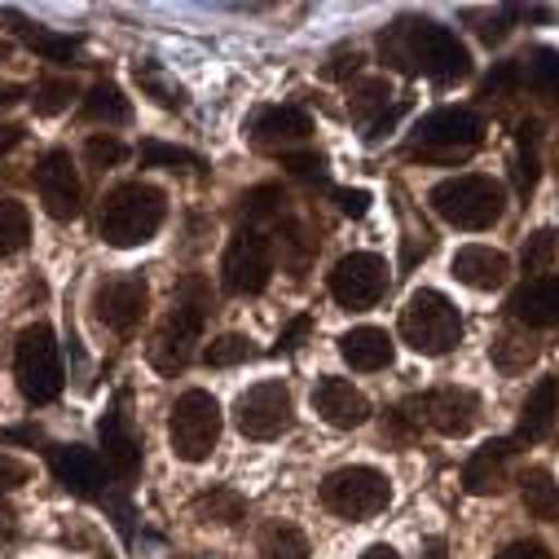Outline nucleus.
Here are the masks:
<instances>
[{"mask_svg": "<svg viewBox=\"0 0 559 559\" xmlns=\"http://www.w3.org/2000/svg\"><path fill=\"white\" fill-rule=\"evenodd\" d=\"M379 53L388 67L405 71V75H432L441 84H454L472 71V58L463 49V40L432 23V19H401L379 36Z\"/></svg>", "mask_w": 559, "mask_h": 559, "instance_id": "f257e3e1", "label": "nucleus"}, {"mask_svg": "<svg viewBox=\"0 0 559 559\" xmlns=\"http://www.w3.org/2000/svg\"><path fill=\"white\" fill-rule=\"evenodd\" d=\"M168 216V199L164 190L146 186V181H128L115 186L102 203V238L110 247H136V242H151L159 234Z\"/></svg>", "mask_w": 559, "mask_h": 559, "instance_id": "f03ea898", "label": "nucleus"}, {"mask_svg": "<svg viewBox=\"0 0 559 559\" xmlns=\"http://www.w3.org/2000/svg\"><path fill=\"white\" fill-rule=\"evenodd\" d=\"M428 203L454 229H489V225H498V216L507 207V194H502V186L493 177L467 173V177L437 181L432 194H428Z\"/></svg>", "mask_w": 559, "mask_h": 559, "instance_id": "7ed1b4c3", "label": "nucleus"}, {"mask_svg": "<svg viewBox=\"0 0 559 559\" xmlns=\"http://www.w3.org/2000/svg\"><path fill=\"white\" fill-rule=\"evenodd\" d=\"M207 309H212V300H207V292H203V277H190L186 292H181L177 305H173V313L164 318L155 344H151V361H155V370L177 374V370L190 366L194 344H199L203 322H207Z\"/></svg>", "mask_w": 559, "mask_h": 559, "instance_id": "20e7f679", "label": "nucleus"}, {"mask_svg": "<svg viewBox=\"0 0 559 559\" xmlns=\"http://www.w3.org/2000/svg\"><path fill=\"white\" fill-rule=\"evenodd\" d=\"M485 142V119L476 110H432L409 136V159L424 164H459Z\"/></svg>", "mask_w": 559, "mask_h": 559, "instance_id": "39448f33", "label": "nucleus"}, {"mask_svg": "<svg viewBox=\"0 0 559 559\" xmlns=\"http://www.w3.org/2000/svg\"><path fill=\"white\" fill-rule=\"evenodd\" d=\"M401 340L424 353V357H445L463 340V318L441 292H414L401 309Z\"/></svg>", "mask_w": 559, "mask_h": 559, "instance_id": "423d86ee", "label": "nucleus"}, {"mask_svg": "<svg viewBox=\"0 0 559 559\" xmlns=\"http://www.w3.org/2000/svg\"><path fill=\"white\" fill-rule=\"evenodd\" d=\"M168 437H173V454L181 463H203L216 441H221V405L212 392L190 388L177 396L173 418H168Z\"/></svg>", "mask_w": 559, "mask_h": 559, "instance_id": "0eeeda50", "label": "nucleus"}, {"mask_svg": "<svg viewBox=\"0 0 559 559\" xmlns=\"http://www.w3.org/2000/svg\"><path fill=\"white\" fill-rule=\"evenodd\" d=\"M414 428H432L441 437H467L480 424V396L467 388H437V392H418L396 405Z\"/></svg>", "mask_w": 559, "mask_h": 559, "instance_id": "6e6552de", "label": "nucleus"}, {"mask_svg": "<svg viewBox=\"0 0 559 559\" xmlns=\"http://www.w3.org/2000/svg\"><path fill=\"white\" fill-rule=\"evenodd\" d=\"M14 370H19V388L32 405H49L62 392V357H58V340L45 322L27 326L19 335V353H14Z\"/></svg>", "mask_w": 559, "mask_h": 559, "instance_id": "1a4fd4ad", "label": "nucleus"}, {"mask_svg": "<svg viewBox=\"0 0 559 559\" xmlns=\"http://www.w3.org/2000/svg\"><path fill=\"white\" fill-rule=\"evenodd\" d=\"M392 485L374 467H340L322 480V507L344 515V520H370L388 507Z\"/></svg>", "mask_w": 559, "mask_h": 559, "instance_id": "9d476101", "label": "nucleus"}, {"mask_svg": "<svg viewBox=\"0 0 559 559\" xmlns=\"http://www.w3.org/2000/svg\"><path fill=\"white\" fill-rule=\"evenodd\" d=\"M234 424L247 441H273L283 437L292 424H296V409H292V392L287 383L277 379H264L255 388H247L234 405Z\"/></svg>", "mask_w": 559, "mask_h": 559, "instance_id": "9b49d317", "label": "nucleus"}, {"mask_svg": "<svg viewBox=\"0 0 559 559\" xmlns=\"http://www.w3.org/2000/svg\"><path fill=\"white\" fill-rule=\"evenodd\" d=\"M273 277V247L260 229H238L221 260V287L229 296H260Z\"/></svg>", "mask_w": 559, "mask_h": 559, "instance_id": "f8f14e48", "label": "nucleus"}, {"mask_svg": "<svg viewBox=\"0 0 559 559\" xmlns=\"http://www.w3.org/2000/svg\"><path fill=\"white\" fill-rule=\"evenodd\" d=\"M383 292H388V264L374 251H353L331 269V296L353 313L374 309Z\"/></svg>", "mask_w": 559, "mask_h": 559, "instance_id": "ddd939ff", "label": "nucleus"}, {"mask_svg": "<svg viewBox=\"0 0 559 559\" xmlns=\"http://www.w3.org/2000/svg\"><path fill=\"white\" fill-rule=\"evenodd\" d=\"M146 305H151V287H146V277H136V273L106 277V283H97V292H93V318L119 335H128L146 318Z\"/></svg>", "mask_w": 559, "mask_h": 559, "instance_id": "4468645a", "label": "nucleus"}, {"mask_svg": "<svg viewBox=\"0 0 559 559\" xmlns=\"http://www.w3.org/2000/svg\"><path fill=\"white\" fill-rule=\"evenodd\" d=\"M36 194L45 203V212L53 221H75L80 216V177L71 168V155L67 151H49L40 164H36Z\"/></svg>", "mask_w": 559, "mask_h": 559, "instance_id": "2eb2a0df", "label": "nucleus"}, {"mask_svg": "<svg viewBox=\"0 0 559 559\" xmlns=\"http://www.w3.org/2000/svg\"><path fill=\"white\" fill-rule=\"evenodd\" d=\"M309 132H313V119L296 106H269L255 115L251 123V142L255 151H269V155H296L305 142H309Z\"/></svg>", "mask_w": 559, "mask_h": 559, "instance_id": "dca6fc26", "label": "nucleus"}, {"mask_svg": "<svg viewBox=\"0 0 559 559\" xmlns=\"http://www.w3.org/2000/svg\"><path fill=\"white\" fill-rule=\"evenodd\" d=\"M49 463H53V476H58V485H67L75 498H102L106 502V463L93 454V450H84V445H53L49 450Z\"/></svg>", "mask_w": 559, "mask_h": 559, "instance_id": "f3484780", "label": "nucleus"}, {"mask_svg": "<svg viewBox=\"0 0 559 559\" xmlns=\"http://www.w3.org/2000/svg\"><path fill=\"white\" fill-rule=\"evenodd\" d=\"M450 273L459 277L463 287H472V292H498V287L507 283V273H511V260H507L498 247L472 242V247H459V251H454Z\"/></svg>", "mask_w": 559, "mask_h": 559, "instance_id": "a211bd4d", "label": "nucleus"}, {"mask_svg": "<svg viewBox=\"0 0 559 559\" xmlns=\"http://www.w3.org/2000/svg\"><path fill=\"white\" fill-rule=\"evenodd\" d=\"M313 409L326 418L331 428H361L370 418V401L348 383V379H318L313 388Z\"/></svg>", "mask_w": 559, "mask_h": 559, "instance_id": "6ab92c4d", "label": "nucleus"}, {"mask_svg": "<svg viewBox=\"0 0 559 559\" xmlns=\"http://www.w3.org/2000/svg\"><path fill=\"white\" fill-rule=\"evenodd\" d=\"M515 445H520V441H489L485 450H476V454L467 459V467H463V485H467V493H476V498L502 493L507 480H511Z\"/></svg>", "mask_w": 559, "mask_h": 559, "instance_id": "aec40b11", "label": "nucleus"}, {"mask_svg": "<svg viewBox=\"0 0 559 559\" xmlns=\"http://www.w3.org/2000/svg\"><path fill=\"white\" fill-rule=\"evenodd\" d=\"M511 318L528 331H546L559 322V277L555 273H542V277H528V283L511 296Z\"/></svg>", "mask_w": 559, "mask_h": 559, "instance_id": "412c9836", "label": "nucleus"}, {"mask_svg": "<svg viewBox=\"0 0 559 559\" xmlns=\"http://www.w3.org/2000/svg\"><path fill=\"white\" fill-rule=\"evenodd\" d=\"M97 437H102V450H106V472L115 480H132L136 467H142V445H136V437L128 432V424L119 418V409H106L102 424H97Z\"/></svg>", "mask_w": 559, "mask_h": 559, "instance_id": "4be33fe9", "label": "nucleus"}, {"mask_svg": "<svg viewBox=\"0 0 559 559\" xmlns=\"http://www.w3.org/2000/svg\"><path fill=\"white\" fill-rule=\"evenodd\" d=\"M555 414H559V379L546 374V379H537L528 388V396L520 405V432H515V441L520 445L524 441H542L550 432V424H555Z\"/></svg>", "mask_w": 559, "mask_h": 559, "instance_id": "5701e85b", "label": "nucleus"}, {"mask_svg": "<svg viewBox=\"0 0 559 559\" xmlns=\"http://www.w3.org/2000/svg\"><path fill=\"white\" fill-rule=\"evenodd\" d=\"M340 357L353 366V370H383L392 361V340L388 331L379 326H353L348 335H340Z\"/></svg>", "mask_w": 559, "mask_h": 559, "instance_id": "b1692460", "label": "nucleus"}, {"mask_svg": "<svg viewBox=\"0 0 559 559\" xmlns=\"http://www.w3.org/2000/svg\"><path fill=\"white\" fill-rule=\"evenodd\" d=\"M255 559H309V537L296 524L273 520L255 533Z\"/></svg>", "mask_w": 559, "mask_h": 559, "instance_id": "393cba45", "label": "nucleus"}, {"mask_svg": "<svg viewBox=\"0 0 559 559\" xmlns=\"http://www.w3.org/2000/svg\"><path fill=\"white\" fill-rule=\"evenodd\" d=\"M80 115H84L88 123L119 128V123H128V119H132V102H128L115 84H93V88L84 93V102H80Z\"/></svg>", "mask_w": 559, "mask_h": 559, "instance_id": "a878e982", "label": "nucleus"}, {"mask_svg": "<svg viewBox=\"0 0 559 559\" xmlns=\"http://www.w3.org/2000/svg\"><path fill=\"white\" fill-rule=\"evenodd\" d=\"M520 502L533 520H559V485L546 467H533L520 476Z\"/></svg>", "mask_w": 559, "mask_h": 559, "instance_id": "bb28decb", "label": "nucleus"}, {"mask_svg": "<svg viewBox=\"0 0 559 559\" xmlns=\"http://www.w3.org/2000/svg\"><path fill=\"white\" fill-rule=\"evenodd\" d=\"M32 238V216L23 203L0 199V255H19Z\"/></svg>", "mask_w": 559, "mask_h": 559, "instance_id": "cd10ccee", "label": "nucleus"}, {"mask_svg": "<svg viewBox=\"0 0 559 559\" xmlns=\"http://www.w3.org/2000/svg\"><path fill=\"white\" fill-rule=\"evenodd\" d=\"M388 97H392L388 80H366V84H357V88H353L348 110H353V119H357V123L374 128V123L388 115Z\"/></svg>", "mask_w": 559, "mask_h": 559, "instance_id": "c85d7f7f", "label": "nucleus"}, {"mask_svg": "<svg viewBox=\"0 0 559 559\" xmlns=\"http://www.w3.org/2000/svg\"><path fill=\"white\" fill-rule=\"evenodd\" d=\"M242 511H247V502H242L234 489H212V493H203V498L194 502V515H199L203 524H238Z\"/></svg>", "mask_w": 559, "mask_h": 559, "instance_id": "c756f323", "label": "nucleus"}, {"mask_svg": "<svg viewBox=\"0 0 559 559\" xmlns=\"http://www.w3.org/2000/svg\"><path fill=\"white\" fill-rule=\"evenodd\" d=\"M283 207H287V194L283 186H255L242 194V216L255 225V221H283Z\"/></svg>", "mask_w": 559, "mask_h": 559, "instance_id": "7c9ffc66", "label": "nucleus"}, {"mask_svg": "<svg viewBox=\"0 0 559 559\" xmlns=\"http://www.w3.org/2000/svg\"><path fill=\"white\" fill-rule=\"evenodd\" d=\"M19 32H23L27 49H32V53H40V58H49V62H71V58H75V49H80V40H71V36H53V32L32 27V23H23Z\"/></svg>", "mask_w": 559, "mask_h": 559, "instance_id": "2f4dec72", "label": "nucleus"}, {"mask_svg": "<svg viewBox=\"0 0 559 559\" xmlns=\"http://www.w3.org/2000/svg\"><path fill=\"white\" fill-rule=\"evenodd\" d=\"M80 97V88H75V80H40L36 84V97H32V106H36V115H45V119H53V115H62L71 102Z\"/></svg>", "mask_w": 559, "mask_h": 559, "instance_id": "473e14b6", "label": "nucleus"}, {"mask_svg": "<svg viewBox=\"0 0 559 559\" xmlns=\"http://www.w3.org/2000/svg\"><path fill=\"white\" fill-rule=\"evenodd\" d=\"M528 84L559 102V49H533L528 53Z\"/></svg>", "mask_w": 559, "mask_h": 559, "instance_id": "72a5a7b5", "label": "nucleus"}, {"mask_svg": "<svg viewBox=\"0 0 559 559\" xmlns=\"http://www.w3.org/2000/svg\"><path fill=\"white\" fill-rule=\"evenodd\" d=\"M533 136H537V123H520V155H515V190L528 199L537 190V151H533Z\"/></svg>", "mask_w": 559, "mask_h": 559, "instance_id": "f704fd0d", "label": "nucleus"}, {"mask_svg": "<svg viewBox=\"0 0 559 559\" xmlns=\"http://www.w3.org/2000/svg\"><path fill=\"white\" fill-rule=\"evenodd\" d=\"M247 357H255V348H251L247 335H221V340H212V344L203 348V361L216 366V370L238 366V361H247Z\"/></svg>", "mask_w": 559, "mask_h": 559, "instance_id": "c9c22d12", "label": "nucleus"}, {"mask_svg": "<svg viewBox=\"0 0 559 559\" xmlns=\"http://www.w3.org/2000/svg\"><path fill=\"white\" fill-rule=\"evenodd\" d=\"M555 251H559V238L550 234V229H537L528 242H524V251H520V264H524V273H533V277H542L546 269H550V260H555Z\"/></svg>", "mask_w": 559, "mask_h": 559, "instance_id": "e433bc0d", "label": "nucleus"}, {"mask_svg": "<svg viewBox=\"0 0 559 559\" xmlns=\"http://www.w3.org/2000/svg\"><path fill=\"white\" fill-rule=\"evenodd\" d=\"M123 142L119 136H110V132H93L88 142H84V159L93 164V168H115V164H123Z\"/></svg>", "mask_w": 559, "mask_h": 559, "instance_id": "4c0bfd02", "label": "nucleus"}, {"mask_svg": "<svg viewBox=\"0 0 559 559\" xmlns=\"http://www.w3.org/2000/svg\"><path fill=\"white\" fill-rule=\"evenodd\" d=\"M142 164H146V168H199V155H190V151H181V146L146 142V146H142Z\"/></svg>", "mask_w": 559, "mask_h": 559, "instance_id": "58836bf2", "label": "nucleus"}, {"mask_svg": "<svg viewBox=\"0 0 559 559\" xmlns=\"http://www.w3.org/2000/svg\"><path fill=\"white\" fill-rule=\"evenodd\" d=\"M283 168L305 181V186H326V159L313 155V151H296V155H283Z\"/></svg>", "mask_w": 559, "mask_h": 559, "instance_id": "ea45409f", "label": "nucleus"}, {"mask_svg": "<svg viewBox=\"0 0 559 559\" xmlns=\"http://www.w3.org/2000/svg\"><path fill=\"white\" fill-rule=\"evenodd\" d=\"M283 251H287L292 273H305V264H309V255H313V238L305 234V225L283 221Z\"/></svg>", "mask_w": 559, "mask_h": 559, "instance_id": "a19ab883", "label": "nucleus"}, {"mask_svg": "<svg viewBox=\"0 0 559 559\" xmlns=\"http://www.w3.org/2000/svg\"><path fill=\"white\" fill-rule=\"evenodd\" d=\"M533 340H520V335H498V344H493V361L502 366V370H520V366H528L533 361Z\"/></svg>", "mask_w": 559, "mask_h": 559, "instance_id": "79ce46f5", "label": "nucleus"}, {"mask_svg": "<svg viewBox=\"0 0 559 559\" xmlns=\"http://www.w3.org/2000/svg\"><path fill=\"white\" fill-rule=\"evenodd\" d=\"M515 84H520V62H498V67L485 75L480 93H485V97H502V93H511Z\"/></svg>", "mask_w": 559, "mask_h": 559, "instance_id": "37998d69", "label": "nucleus"}, {"mask_svg": "<svg viewBox=\"0 0 559 559\" xmlns=\"http://www.w3.org/2000/svg\"><path fill=\"white\" fill-rule=\"evenodd\" d=\"M136 84H146V88H151V93H155L164 106H181V102H186V97H181V88H168L151 62H142V67H136Z\"/></svg>", "mask_w": 559, "mask_h": 559, "instance_id": "c03bdc74", "label": "nucleus"}, {"mask_svg": "<svg viewBox=\"0 0 559 559\" xmlns=\"http://www.w3.org/2000/svg\"><path fill=\"white\" fill-rule=\"evenodd\" d=\"M383 437L396 441V445H414V441H418V428L409 424L401 409H388V418H383Z\"/></svg>", "mask_w": 559, "mask_h": 559, "instance_id": "a18cd8bd", "label": "nucleus"}, {"mask_svg": "<svg viewBox=\"0 0 559 559\" xmlns=\"http://www.w3.org/2000/svg\"><path fill=\"white\" fill-rule=\"evenodd\" d=\"M23 480H27V463H23V459H14V454H0V493L19 489Z\"/></svg>", "mask_w": 559, "mask_h": 559, "instance_id": "49530a36", "label": "nucleus"}, {"mask_svg": "<svg viewBox=\"0 0 559 559\" xmlns=\"http://www.w3.org/2000/svg\"><path fill=\"white\" fill-rule=\"evenodd\" d=\"M335 203L344 216H366L370 212V194L366 190H335Z\"/></svg>", "mask_w": 559, "mask_h": 559, "instance_id": "de8ad7c7", "label": "nucleus"}, {"mask_svg": "<svg viewBox=\"0 0 559 559\" xmlns=\"http://www.w3.org/2000/svg\"><path fill=\"white\" fill-rule=\"evenodd\" d=\"M313 331V318H296L283 335H277V353H292V348H300V340Z\"/></svg>", "mask_w": 559, "mask_h": 559, "instance_id": "09e8293b", "label": "nucleus"}, {"mask_svg": "<svg viewBox=\"0 0 559 559\" xmlns=\"http://www.w3.org/2000/svg\"><path fill=\"white\" fill-rule=\"evenodd\" d=\"M405 110H409V102L401 97V102H396V106H392V110H388V115H383V119H379V123H374V128L366 132V142H383V136H388V132L396 128V119H401Z\"/></svg>", "mask_w": 559, "mask_h": 559, "instance_id": "8fccbe9b", "label": "nucleus"}, {"mask_svg": "<svg viewBox=\"0 0 559 559\" xmlns=\"http://www.w3.org/2000/svg\"><path fill=\"white\" fill-rule=\"evenodd\" d=\"M498 559H550V550L542 542H511Z\"/></svg>", "mask_w": 559, "mask_h": 559, "instance_id": "3c124183", "label": "nucleus"}, {"mask_svg": "<svg viewBox=\"0 0 559 559\" xmlns=\"http://www.w3.org/2000/svg\"><path fill=\"white\" fill-rule=\"evenodd\" d=\"M357 67H361V58H357V53H335V58H331V67H326V80H344V75H348V71H357Z\"/></svg>", "mask_w": 559, "mask_h": 559, "instance_id": "603ef678", "label": "nucleus"}, {"mask_svg": "<svg viewBox=\"0 0 559 559\" xmlns=\"http://www.w3.org/2000/svg\"><path fill=\"white\" fill-rule=\"evenodd\" d=\"M19 142H23V123H0V159H5Z\"/></svg>", "mask_w": 559, "mask_h": 559, "instance_id": "864d4df0", "label": "nucleus"}, {"mask_svg": "<svg viewBox=\"0 0 559 559\" xmlns=\"http://www.w3.org/2000/svg\"><path fill=\"white\" fill-rule=\"evenodd\" d=\"M14 537H19V515L10 507H0V546L14 542Z\"/></svg>", "mask_w": 559, "mask_h": 559, "instance_id": "5fc2aeb1", "label": "nucleus"}, {"mask_svg": "<svg viewBox=\"0 0 559 559\" xmlns=\"http://www.w3.org/2000/svg\"><path fill=\"white\" fill-rule=\"evenodd\" d=\"M23 97V84H0V110H10Z\"/></svg>", "mask_w": 559, "mask_h": 559, "instance_id": "6e6d98bb", "label": "nucleus"}, {"mask_svg": "<svg viewBox=\"0 0 559 559\" xmlns=\"http://www.w3.org/2000/svg\"><path fill=\"white\" fill-rule=\"evenodd\" d=\"M361 559H401V555H396L392 546H370V550H366Z\"/></svg>", "mask_w": 559, "mask_h": 559, "instance_id": "4d7b16f0", "label": "nucleus"}, {"mask_svg": "<svg viewBox=\"0 0 559 559\" xmlns=\"http://www.w3.org/2000/svg\"><path fill=\"white\" fill-rule=\"evenodd\" d=\"M424 559H450V555H445V542H432V546H428V555H424Z\"/></svg>", "mask_w": 559, "mask_h": 559, "instance_id": "13d9d810", "label": "nucleus"}]
</instances>
